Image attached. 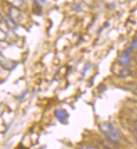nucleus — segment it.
<instances>
[{"mask_svg": "<svg viewBox=\"0 0 137 149\" xmlns=\"http://www.w3.org/2000/svg\"><path fill=\"white\" fill-rule=\"evenodd\" d=\"M98 128L100 132L112 142H119L121 139L119 132L116 127L110 122H102L99 124Z\"/></svg>", "mask_w": 137, "mask_h": 149, "instance_id": "nucleus-1", "label": "nucleus"}, {"mask_svg": "<svg viewBox=\"0 0 137 149\" xmlns=\"http://www.w3.org/2000/svg\"><path fill=\"white\" fill-rule=\"evenodd\" d=\"M55 116L62 124H67L68 119V113L64 109H56L55 111Z\"/></svg>", "mask_w": 137, "mask_h": 149, "instance_id": "nucleus-2", "label": "nucleus"}, {"mask_svg": "<svg viewBox=\"0 0 137 149\" xmlns=\"http://www.w3.org/2000/svg\"><path fill=\"white\" fill-rule=\"evenodd\" d=\"M119 62L121 65H123L124 67H128L130 65V57L128 54H121L119 56Z\"/></svg>", "mask_w": 137, "mask_h": 149, "instance_id": "nucleus-3", "label": "nucleus"}, {"mask_svg": "<svg viewBox=\"0 0 137 149\" xmlns=\"http://www.w3.org/2000/svg\"><path fill=\"white\" fill-rule=\"evenodd\" d=\"M6 22H7V23H6V24H7V25L9 28H12V29H13V25H14V27L16 28V24L14 23V21L12 20V19H11L8 15L6 16Z\"/></svg>", "mask_w": 137, "mask_h": 149, "instance_id": "nucleus-4", "label": "nucleus"}, {"mask_svg": "<svg viewBox=\"0 0 137 149\" xmlns=\"http://www.w3.org/2000/svg\"><path fill=\"white\" fill-rule=\"evenodd\" d=\"M130 74V71L128 69H123L121 70L120 73H119V76L120 77H127Z\"/></svg>", "mask_w": 137, "mask_h": 149, "instance_id": "nucleus-5", "label": "nucleus"}, {"mask_svg": "<svg viewBox=\"0 0 137 149\" xmlns=\"http://www.w3.org/2000/svg\"><path fill=\"white\" fill-rule=\"evenodd\" d=\"M130 47L132 48V49H133V50L137 49V40H135L133 41V43L131 44Z\"/></svg>", "mask_w": 137, "mask_h": 149, "instance_id": "nucleus-6", "label": "nucleus"}, {"mask_svg": "<svg viewBox=\"0 0 137 149\" xmlns=\"http://www.w3.org/2000/svg\"><path fill=\"white\" fill-rule=\"evenodd\" d=\"M82 149H97L96 148L94 147H89V146H87V147H84V148Z\"/></svg>", "mask_w": 137, "mask_h": 149, "instance_id": "nucleus-7", "label": "nucleus"}, {"mask_svg": "<svg viewBox=\"0 0 137 149\" xmlns=\"http://www.w3.org/2000/svg\"><path fill=\"white\" fill-rule=\"evenodd\" d=\"M136 40H137V33L136 34Z\"/></svg>", "mask_w": 137, "mask_h": 149, "instance_id": "nucleus-8", "label": "nucleus"}, {"mask_svg": "<svg viewBox=\"0 0 137 149\" xmlns=\"http://www.w3.org/2000/svg\"><path fill=\"white\" fill-rule=\"evenodd\" d=\"M136 133H137V127H136Z\"/></svg>", "mask_w": 137, "mask_h": 149, "instance_id": "nucleus-9", "label": "nucleus"}, {"mask_svg": "<svg viewBox=\"0 0 137 149\" xmlns=\"http://www.w3.org/2000/svg\"><path fill=\"white\" fill-rule=\"evenodd\" d=\"M136 62H137V56H136Z\"/></svg>", "mask_w": 137, "mask_h": 149, "instance_id": "nucleus-10", "label": "nucleus"}]
</instances>
